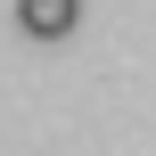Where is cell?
Masks as SVG:
<instances>
[{"label":"cell","instance_id":"obj_1","mask_svg":"<svg viewBox=\"0 0 156 156\" xmlns=\"http://www.w3.org/2000/svg\"><path fill=\"white\" fill-rule=\"evenodd\" d=\"M74 16H82V0H16V25H25L33 41H66Z\"/></svg>","mask_w":156,"mask_h":156}]
</instances>
